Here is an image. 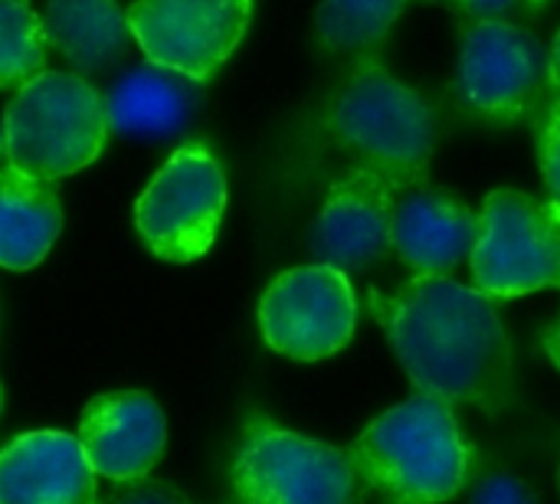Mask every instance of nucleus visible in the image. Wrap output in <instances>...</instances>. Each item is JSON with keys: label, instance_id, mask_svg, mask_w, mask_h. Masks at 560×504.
Masks as SVG:
<instances>
[{"label": "nucleus", "instance_id": "f257e3e1", "mask_svg": "<svg viewBox=\"0 0 560 504\" xmlns=\"http://www.w3.org/2000/svg\"><path fill=\"white\" fill-rule=\"evenodd\" d=\"M368 308L417 394L486 410L509 400L515 348L479 289L450 276H417L394 292H368Z\"/></svg>", "mask_w": 560, "mask_h": 504}, {"label": "nucleus", "instance_id": "f03ea898", "mask_svg": "<svg viewBox=\"0 0 560 504\" xmlns=\"http://www.w3.org/2000/svg\"><path fill=\"white\" fill-rule=\"evenodd\" d=\"M364 492L387 504H443L472 469V446L450 403L417 394L381 413L348 449Z\"/></svg>", "mask_w": 560, "mask_h": 504}, {"label": "nucleus", "instance_id": "7ed1b4c3", "mask_svg": "<svg viewBox=\"0 0 560 504\" xmlns=\"http://www.w3.org/2000/svg\"><path fill=\"white\" fill-rule=\"evenodd\" d=\"M328 134L358 164L381 171L400 190L427 184L440 125L430 102L377 62H361L345 75L325 105Z\"/></svg>", "mask_w": 560, "mask_h": 504}, {"label": "nucleus", "instance_id": "20e7f679", "mask_svg": "<svg viewBox=\"0 0 560 504\" xmlns=\"http://www.w3.org/2000/svg\"><path fill=\"white\" fill-rule=\"evenodd\" d=\"M7 164L39 180H59L89 167L105 141V95L75 72L43 69L3 112Z\"/></svg>", "mask_w": 560, "mask_h": 504}, {"label": "nucleus", "instance_id": "39448f33", "mask_svg": "<svg viewBox=\"0 0 560 504\" xmlns=\"http://www.w3.org/2000/svg\"><path fill=\"white\" fill-rule=\"evenodd\" d=\"M453 85L466 112L489 125L538 121L558 98L551 49L509 20H466Z\"/></svg>", "mask_w": 560, "mask_h": 504}, {"label": "nucleus", "instance_id": "423d86ee", "mask_svg": "<svg viewBox=\"0 0 560 504\" xmlns=\"http://www.w3.org/2000/svg\"><path fill=\"white\" fill-rule=\"evenodd\" d=\"M230 504H358L364 485L348 449L253 417L230 462Z\"/></svg>", "mask_w": 560, "mask_h": 504}, {"label": "nucleus", "instance_id": "0eeeda50", "mask_svg": "<svg viewBox=\"0 0 560 504\" xmlns=\"http://www.w3.org/2000/svg\"><path fill=\"white\" fill-rule=\"evenodd\" d=\"M472 279L492 302L560 289V223L532 194L499 187L482 207V236L469 256Z\"/></svg>", "mask_w": 560, "mask_h": 504}, {"label": "nucleus", "instance_id": "6e6552de", "mask_svg": "<svg viewBox=\"0 0 560 504\" xmlns=\"http://www.w3.org/2000/svg\"><path fill=\"white\" fill-rule=\"evenodd\" d=\"M226 210V174L203 144L177 148L135 203L141 243L167 262L210 253Z\"/></svg>", "mask_w": 560, "mask_h": 504}, {"label": "nucleus", "instance_id": "1a4fd4ad", "mask_svg": "<svg viewBox=\"0 0 560 504\" xmlns=\"http://www.w3.org/2000/svg\"><path fill=\"white\" fill-rule=\"evenodd\" d=\"M358 295L345 272L331 266H299L282 272L259 302L262 341L292 361L312 364L351 344Z\"/></svg>", "mask_w": 560, "mask_h": 504}, {"label": "nucleus", "instance_id": "9d476101", "mask_svg": "<svg viewBox=\"0 0 560 504\" xmlns=\"http://www.w3.org/2000/svg\"><path fill=\"white\" fill-rule=\"evenodd\" d=\"M253 0H135L128 26L151 62L207 82L243 43Z\"/></svg>", "mask_w": 560, "mask_h": 504}, {"label": "nucleus", "instance_id": "9b49d317", "mask_svg": "<svg viewBox=\"0 0 560 504\" xmlns=\"http://www.w3.org/2000/svg\"><path fill=\"white\" fill-rule=\"evenodd\" d=\"M400 187L368 164H351L325 194L308 249L318 266L364 272L394 249V210Z\"/></svg>", "mask_w": 560, "mask_h": 504}, {"label": "nucleus", "instance_id": "f8f14e48", "mask_svg": "<svg viewBox=\"0 0 560 504\" xmlns=\"http://www.w3.org/2000/svg\"><path fill=\"white\" fill-rule=\"evenodd\" d=\"M79 443L95 476L108 482L148 479L167 449V420L154 397L115 390L89 400L79 420Z\"/></svg>", "mask_w": 560, "mask_h": 504}, {"label": "nucleus", "instance_id": "ddd939ff", "mask_svg": "<svg viewBox=\"0 0 560 504\" xmlns=\"http://www.w3.org/2000/svg\"><path fill=\"white\" fill-rule=\"evenodd\" d=\"M482 236V213L443 187L400 190L394 210V249L413 276H453Z\"/></svg>", "mask_w": 560, "mask_h": 504}, {"label": "nucleus", "instance_id": "4468645a", "mask_svg": "<svg viewBox=\"0 0 560 504\" xmlns=\"http://www.w3.org/2000/svg\"><path fill=\"white\" fill-rule=\"evenodd\" d=\"M95 472L79 436L36 430L0 449V504H92Z\"/></svg>", "mask_w": 560, "mask_h": 504}, {"label": "nucleus", "instance_id": "2eb2a0df", "mask_svg": "<svg viewBox=\"0 0 560 504\" xmlns=\"http://www.w3.org/2000/svg\"><path fill=\"white\" fill-rule=\"evenodd\" d=\"M197 108L200 82L151 59L125 69L105 92L108 131L121 138H174L194 121Z\"/></svg>", "mask_w": 560, "mask_h": 504}, {"label": "nucleus", "instance_id": "dca6fc26", "mask_svg": "<svg viewBox=\"0 0 560 504\" xmlns=\"http://www.w3.org/2000/svg\"><path fill=\"white\" fill-rule=\"evenodd\" d=\"M39 20L46 46L75 72L112 69L135 39L128 10H121L118 0H46Z\"/></svg>", "mask_w": 560, "mask_h": 504}, {"label": "nucleus", "instance_id": "f3484780", "mask_svg": "<svg viewBox=\"0 0 560 504\" xmlns=\"http://www.w3.org/2000/svg\"><path fill=\"white\" fill-rule=\"evenodd\" d=\"M62 233V203L52 180L0 167V269L23 272L46 259Z\"/></svg>", "mask_w": 560, "mask_h": 504}, {"label": "nucleus", "instance_id": "a211bd4d", "mask_svg": "<svg viewBox=\"0 0 560 504\" xmlns=\"http://www.w3.org/2000/svg\"><path fill=\"white\" fill-rule=\"evenodd\" d=\"M407 7L410 0H318L315 36L331 52H361L377 46Z\"/></svg>", "mask_w": 560, "mask_h": 504}, {"label": "nucleus", "instance_id": "6ab92c4d", "mask_svg": "<svg viewBox=\"0 0 560 504\" xmlns=\"http://www.w3.org/2000/svg\"><path fill=\"white\" fill-rule=\"evenodd\" d=\"M46 69V33L30 0H0V92L23 89Z\"/></svg>", "mask_w": 560, "mask_h": 504}, {"label": "nucleus", "instance_id": "aec40b11", "mask_svg": "<svg viewBox=\"0 0 560 504\" xmlns=\"http://www.w3.org/2000/svg\"><path fill=\"white\" fill-rule=\"evenodd\" d=\"M532 128H535V148H538L545 190H548L545 203L551 207V213L558 216L560 223V92Z\"/></svg>", "mask_w": 560, "mask_h": 504}, {"label": "nucleus", "instance_id": "412c9836", "mask_svg": "<svg viewBox=\"0 0 560 504\" xmlns=\"http://www.w3.org/2000/svg\"><path fill=\"white\" fill-rule=\"evenodd\" d=\"M92 504H194L177 485L161 479H135V482H112L108 492H95Z\"/></svg>", "mask_w": 560, "mask_h": 504}, {"label": "nucleus", "instance_id": "4be33fe9", "mask_svg": "<svg viewBox=\"0 0 560 504\" xmlns=\"http://www.w3.org/2000/svg\"><path fill=\"white\" fill-rule=\"evenodd\" d=\"M469 504H541L535 499V492L509 472H492L486 479L476 482Z\"/></svg>", "mask_w": 560, "mask_h": 504}, {"label": "nucleus", "instance_id": "5701e85b", "mask_svg": "<svg viewBox=\"0 0 560 504\" xmlns=\"http://www.w3.org/2000/svg\"><path fill=\"white\" fill-rule=\"evenodd\" d=\"M433 3H443L450 10L463 13L466 20H502L535 0H433Z\"/></svg>", "mask_w": 560, "mask_h": 504}, {"label": "nucleus", "instance_id": "b1692460", "mask_svg": "<svg viewBox=\"0 0 560 504\" xmlns=\"http://www.w3.org/2000/svg\"><path fill=\"white\" fill-rule=\"evenodd\" d=\"M541 348H545V354H548V361L555 364V371L560 374V315L545 328V335H541Z\"/></svg>", "mask_w": 560, "mask_h": 504}, {"label": "nucleus", "instance_id": "393cba45", "mask_svg": "<svg viewBox=\"0 0 560 504\" xmlns=\"http://www.w3.org/2000/svg\"><path fill=\"white\" fill-rule=\"evenodd\" d=\"M551 69H555V82H558L560 92V30L558 36H555V43H551Z\"/></svg>", "mask_w": 560, "mask_h": 504}, {"label": "nucleus", "instance_id": "a878e982", "mask_svg": "<svg viewBox=\"0 0 560 504\" xmlns=\"http://www.w3.org/2000/svg\"><path fill=\"white\" fill-rule=\"evenodd\" d=\"M7 154V134H3V118H0V157Z\"/></svg>", "mask_w": 560, "mask_h": 504}, {"label": "nucleus", "instance_id": "bb28decb", "mask_svg": "<svg viewBox=\"0 0 560 504\" xmlns=\"http://www.w3.org/2000/svg\"><path fill=\"white\" fill-rule=\"evenodd\" d=\"M0 410H3V390H0Z\"/></svg>", "mask_w": 560, "mask_h": 504}, {"label": "nucleus", "instance_id": "cd10ccee", "mask_svg": "<svg viewBox=\"0 0 560 504\" xmlns=\"http://www.w3.org/2000/svg\"><path fill=\"white\" fill-rule=\"evenodd\" d=\"M558 485H560V469H558Z\"/></svg>", "mask_w": 560, "mask_h": 504}]
</instances>
